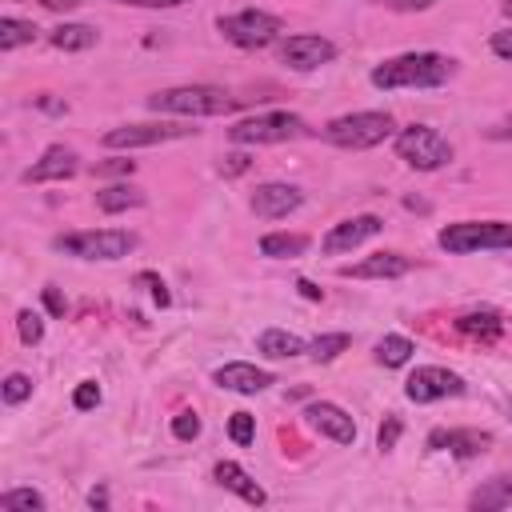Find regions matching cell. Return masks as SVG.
Masks as SVG:
<instances>
[{
  "instance_id": "6da1fadb",
  "label": "cell",
  "mask_w": 512,
  "mask_h": 512,
  "mask_svg": "<svg viewBox=\"0 0 512 512\" xmlns=\"http://www.w3.org/2000/svg\"><path fill=\"white\" fill-rule=\"evenodd\" d=\"M456 72V60L440 56V52H404V56H392L384 64L372 68V84L392 92V88H436V84H448Z\"/></svg>"
},
{
  "instance_id": "7a4b0ae2",
  "label": "cell",
  "mask_w": 512,
  "mask_h": 512,
  "mask_svg": "<svg viewBox=\"0 0 512 512\" xmlns=\"http://www.w3.org/2000/svg\"><path fill=\"white\" fill-rule=\"evenodd\" d=\"M148 108L164 112V116H220V112L236 108V96H228L224 88H212V84H180V88L152 92Z\"/></svg>"
},
{
  "instance_id": "3957f363",
  "label": "cell",
  "mask_w": 512,
  "mask_h": 512,
  "mask_svg": "<svg viewBox=\"0 0 512 512\" xmlns=\"http://www.w3.org/2000/svg\"><path fill=\"white\" fill-rule=\"evenodd\" d=\"M392 116L388 112H348V116H336V120H328L324 128H320V136L328 140V144H336V148H372V144H380V140H388L392 136Z\"/></svg>"
},
{
  "instance_id": "277c9868",
  "label": "cell",
  "mask_w": 512,
  "mask_h": 512,
  "mask_svg": "<svg viewBox=\"0 0 512 512\" xmlns=\"http://www.w3.org/2000/svg\"><path fill=\"white\" fill-rule=\"evenodd\" d=\"M436 244L452 256H468V252H484V248H512V224L504 220H460L440 228Z\"/></svg>"
},
{
  "instance_id": "5b68a950",
  "label": "cell",
  "mask_w": 512,
  "mask_h": 512,
  "mask_svg": "<svg viewBox=\"0 0 512 512\" xmlns=\"http://www.w3.org/2000/svg\"><path fill=\"white\" fill-rule=\"evenodd\" d=\"M56 252H68L76 260H120L136 248V232L124 228H100V232H64L52 240Z\"/></svg>"
},
{
  "instance_id": "8992f818",
  "label": "cell",
  "mask_w": 512,
  "mask_h": 512,
  "mask_svg": "<svg viewBox=\"0 0 512 512\" xmlns=\"http://www.w3.org/2000/svg\"><path fill=\"white\" fill-rule=\"evenodd\" d=\"M308 132L312 128L296 112H260V116H248L228 128L232 144H284V140H300Z\"/></svg>"
},
{
  "instance_id": "52a82bcc",
  "label": "cell",
  "mask_w": 512,
  "mask_h": 512,
  "mask_svg": "<svg viewBox=\"0 0 512 512\" xmlns=\"http://www.w3.org/2000/svg\"><path fill=\"white\" fill-rule=\"evenodd\" d=\"M396 156H400L404 164L420 168V172H436V168H444V164L452 160V144H448L436 128L412 124V128H404V132L396 136Z\"/></svg>"
},
{
  "instance_id": "ba28073f",
  "label": "cell",
  "mask_w": 512,
  "mask_h": 512,
  "mask_svg": "<svg viewBox=\"0 0 512 512\" xmlns=\"http://www.w3.org/2000/svg\"><path fill=\"white\" fill-rule=\"evenodd\" d=\"M216 28L224 32L228 44L236 48H264L280 36V16L272 12H260V8H244V12H232V16H216Z\"/></svg>"
},
{
  "instance_id": "9c48e42d",
  "label": "cell",
  "mask_w": 512,
  "mask_h": 512,
  "mask_svg": "<svg viewBox=\"0 0 512 512\" xmlns=\"http://www.w3.org/2000/svg\"><path fill=\"white\" fill-rule=\"evenodd\" d=\"M460 392H464V380H460L456 372H448V368H436V364L416 368V372L404 380V396H408L412 404H432V400L460 396Z\"/></svg>"
},
{
  "instance_id": "30bf717a",
  "label": "cell",
  "mask_w": 512,
  "mask_h": 512,
  "mask_svg": "<svg viewBox=\"0 0 512 512\" xmlns=\"http://www.w3.org/2000/svg\"><path fill=\"white\" fill-rule=\"evenodd\" d=\"M280 60L296 72H312L328 60H336V44L328 36H316V32H300V36H288L280 44Z\"/></svg>"
},
{
  "instance_id": "8fae6325",
  "label": "cell",
  "mask_w": 512,
  "mask_h": 512,
  "mask_svg": "<svg viewBox=\"0 0 512 512\" xmlns=\"http://www.w3.org/2000/svg\"><path fill=\"white\" fill-rule=\"evenodd\" d=\"M196 128H176V124H120L104 132V148H152L164 140H180Z\"/></svg>"
},
{
  "instance_id": "7c38bea8",
  "label": "cell",
  "mask_w": 512,
  "mask_h": 512,
  "mask_svg": "<svg viewBox=\"0 0 512 512\" xmlns=\"http://www.w3.org/2000/svg\"><path fill=\"white\" fill-rule=\"evenodd\" d=\"M380 228H384V224H380V216L364 212V216H352V220H340V224H332V228L324 232V244H320V248H324L328 256H340V252H352L356 244L372 240Z\"/></svg>"
},
{
  "instance_id": "4fadbf2b",
  "label": "cell",
  "mask_w": 512,
  "mask_h": 512,
  "mask_svg": "<svg viewBox=\"0 0 512 512\" xmlns=\"http://www.w3.org/2000/svg\"><path fill=\"white\" fill-rule=\"evenodd\" d=\"M300 204H304V192H300L296 184L268 180V184H260V188L252 192V212H256L260 220H280V216L296 212Z\"/></svg>"
},
{
  "instance_id": "5bb4252c",
  "label": "cell",
  "mask_w": 512,
  "mask_h": 512,
  "mask_svg": "<svg viewBox=\"0 0 512 512\" xmlns=\"http://www.w3.org/2000/svg\"><path fill=\"white\" fill-rule=\"evenodd\" d=\"M212 380H216L224 392H240V396H256V392H264L268 384H276L272 372H264V368H256V364H244V360L220 364V368L212 372Z\"/></svg>"
},
{
  "instance_id": "9a60e30c",
  "label": "cell",
  "mask_w": 512,
  "mask_h": 512,
  "mask_svg": "<svg viewBox=\"0 0 512 512\" xmlns=\"http://www.w3.org/2000/svg\"><path fill=\"white\" fill-rule=\"evenodd\" d=\"M304 416H308V424H312L316 432H324L328 440H336V444H356V424H352V416H348L340 404L316 400V404L304 408Z\"/></svg>"
},
{
  "instance_id": "2e32d148",
  "label": "cell",
  "mask_w": 512,
  "mask_h": 512,
  "mask_svg": "<svg viewBox=\"0 0 512 512\" xmlns=\"http://www.w3.org/2000/svg\"><path fill=\"white\" fill-rule=\"evenodd\" d=\"M76 152L72 148H64V144H52V148H44V156L24 172V180L28 184H48V180H68V176H76Z\"/></svg>"
},
{
  "instance_id": "e0dca14e",
  "label": "cell",
  "mask_w": 512,
  "mask_h": 512,
  "mask_svg": "<svg viewBox=\"0 0 512 512\" xmlns=\"http://www.w3.org/2000/svg\"><path fill=\"white\" fill-rule=\"evenodd\" d=\"M404 272H412V260L404 252H376V256H368L360 264L340 268V276H356V280H396Z\"/></svg>"
},
{
  "instance_id": "ac0fdd59",
  "label": "cell",
  "mask_w": 512,
  "mask_h": 512,
  "mask_svg": "<svg viewBox=\"0 0 512 512\" xmlns=\"http://www.w3.org/2000/svg\"><path fill=\"white\" fill-rule=\"evenodd\" d=\"M488 444H492V436L480 432V428H448V432H432V436H428V448H432V452H436V448H448L456 460H472V456H480Z\"/></svg>"
},
{
  "instance_id": "d6986e66",
  "label": "cell",
  "mask_w": 512,
  "mask_h": 512,
  "mask_svg": "<svg viewBox=\"0 0 512 512\" xmlns=\"http://www.w3.org/2000/svg\"><path fill=\"white\" fill-rule=\"evenodd\" d=\"M212 480L220 484V488H228V492H236L240 500H248V504H264L268 496H264V488L236 464V460H220L216 468H212Z\"/></svg>"
},
{
  "instance_id": "ffe728a7",
  "label": "cell",
  "mask_w": 512,
  "mask_h": 512,
  "mask_svg": "<svg viewBox=\"0 0 512 512\" xmlns=\"http://www.w3.org/2000/svg\"><path fill=\"white\" fill-rule=\"evenodd\" d=\"M468 504L472 508H504V504H512V472H504V476H492L488 484H480L472 496H468Z\"/></svg>"
},
{
  "instance_id": "44dd1931",
  "label": "cell",
  "mask_w": 512,
  "mask_h": 512,
  "mask_svg": "<svg viewBox=\"0 0 512 512\" xmlns=\"http://www.w3.org/2000/svg\"><path fill=\"white\" fill-rule=\"evenodd\" d=\"M256 348H260L264 356L284 360V356H300V352H304V340H300V336H292V332H284V328H268V332H260Z\"/></svg>"
},
{
  "instance_id": "7402d4cb",
  "label": "cell",
  "mask_w": 512,
  "mask_h": 512,
  "mask_svg": "<svg viewBox=\"0 0 512 512\" xmlns=\"http://www.w3.org/2000/svg\"><path fill=\"white\" fill-rule=\"evenodd\" d=\"M144 204V192L132 188V184H112L104 192H96V208L100 212H124V208H140Z\"/></svg>"
},
{
  "instance_id": "603a6c76",
  "label": "cell",
  "mask_w": 512,
  "mask_h": 512,
  "mask_svg": "<svg viewBox=\"0 0 512 512\" xmlns=\"http://www.w3.org/2000/svg\"><path fill=\"white\" fill-rule=\"evenodd\" d=\"M52 44H56L60 52H84V48L96 44V28H92V24H60V28L52 32Z\"/></svg>"
},
{
  "instance_id": "cb8c5ba5",
  "label": "cell",
  "mask_w": 512,
  "mask_h": 512,
  "mask_svg": "<svg viewBox=\"0 0 512 512\" xmlns=\"http://www.w3.org/2000/svg\"><path fill=\"white\" fill-rule=\"evenodd\" d=\"M304 248H308V236H300V232H268V236L260 240V252H264V256H272V260L300 256Z\"/></svg>"
},
{
  "instance_id": "d4e9b609",
  "label": "cell",
  "mask_w": 512,
  "mask_h": 512,
  "mask_svg": "<svg viewBox=\"0 0 512 512\" xmlns=\"http://www.w3.org/2000/svg\"><path fill=\"white\" fill-rule=\"evenodd\" d=\"M456 328H460L464 336L492 340V336H500V332H504V320H500L496 312H464V316L456 320Z\"/></svg>"
},
{
  "instance_id": "484cf974",
  "label": "cell",
  "mask_w": 512,
  "mask_h": 512,
  "mask_svg": "<svg viewBox=\"0 0 512 512\" xmlns=\"http://www.w3.org/2000/svg\"><path fill=\"white\" fill-rule=\"evenodd\" d=\"M36 32H40V28H36L32 20L4 16V20H0V52H12V48H20V44H32Z\"/></svg>"
},
{
  "instance_id": "4316f807",
  "label": "cell",
  "mask_w": 512,
  "mask_h": 512,
  "mask_svg": "<svg viewBox=\"0 0 512 512\" xmlns=\"http://www.w3.org/2000/svg\"><path fill=\"white\" fill-rule=\"evenodd\" d=\"M412 340L408 336H384L380 344H376V360L384 364V368H400V364H408L412 360Z\"/></svg>"
},
{
  "instance_id": "83f0119b",
  "label": "cell",
  "mask_w": 512,
  "mask_h": 512,
  "mask_svg": "<svg viewBox=\"0 0 512 512\" xmlns=\"http://www.w3.org/2000/svg\"><path fill=\"white\" fill-rule=\"evenodd\" d=\"M0 508L4 512H44V496L36 488H12L0 496Z\"/></svg>"
},
{
  "instance_id": "f1b7e54d",
  "label": "cell",
  "mask_w": 512,
  "mask_h": 512,
  "mask_svg": "<svg viewBox=\"0 0 512 512\" xmlns=\"http://www.w3.org/2000/svg\"><path fill=\"white\" fill-rule=\"evenodd\" d=\"M352 340H348V332H328V336H320V340H312V360H320V364H328V360H336L344 348H348Z\"/></svg>"
},
{
  "instance_id": "f546056e",
  "label": "cell",
  "mask_w": 512,
  "mask_h": 512,
  "mask_svg": "<svg viewBox=\"0 0 512 512\" xmlns=\"http://www.w3.org/2000/svg\"><path fill=\"white\" fill-rule=\"evenodd\" d=\"M16 332H20L24 344H40V340H44V320H40L32 308H24V312L16 316Z\"/></svg>"
},
{
  "instance_id": "4dcf8cb0",
  "label": "cell",
  "mask_w": 512,
  "mask_h": 512,
  "mask_svg": "<svg viewBox=\"0 0 512 512\" xmlns=\"http://www.w3.org/2000/svg\"><path fill=\"white\" fill-rule=\"evenodd\" d=\"M228 436L244 448V444H252V436H256V420L248 416V412H232V420H228Z\"/></svg>"
},
{
  "instance_id": "1f68e13d",
  "label": "cell",
  "mask_w": 512,
  "mask_h": 512,
  "mask_svg": "<svg viewBox=\"0 0 512 512\" xmlns=\"http://www.w3.org/2000/svg\"><path fill=\"white\" fill-rule=\"evenodd\" d=\"M32 396V380L24 376V372H12L8 380H4V400L8 404H20V400H28Z\"/></svg>"
},
{
  "instance_id": "d6a6232c",
  "label": "cell",
  "mask_w": 512,
  "mask_h": 512,
  "mask_svg": "<svg viewBox=\"0 0 512 512\" xmlns=\"http://www.w3.org/2000/svg\"><path fill=\"white\" fill-rule=\"evenodd\" d=\"M72 404H76L80 412L96 408V404H100V384H96V380H80V384H76V392H72Z\"/></svg>"
},
{
  "instance_id": "836d02e7",
  "label": "cell",
  "mask_w": 512,
  "mask_h": 512,
  "mask_svg": "<svg viewBox=\"0 0 512 512\" xmlns=\"http://www.w3.org/2000/svg\"><path fill=\"white\" fill-rule=\"evenodd\" d=\"M172 436H176V440H196V436H200V416H196V412L172 416Z\"/></svg>"
},
{
  "instance_id": "e575fe53",
  "label": "cell",
  "mask_w": 512,
  "mask_h": 512,
  "mask_svg": "<svg viewBox=\"0 0 512 512\" xmlns=\"http://www.w3.org/2000/svg\"><path fill=\"white\" fill-rule=\"evenodd\" d=\"M400 432H404V424H400V416H384V424H380V432H376V444L388 452V448H396V440H400Z\"/></svg>"
},
{
  "instance_id": "d590c367",
  "label": "cell",
  "mask_w": 512,
  "mask_h": 512,
  "mask_svg": "<svg viewBox=\"0 0 512 512\" xmlns=\"http://www.w3.org/2000/svg\"><path fill=\"white\" fill-rule=\"evenodd\" d=\"M136 284H144V288L152 292V300H156L160 308H164V304L172 300V296H168V288H164V280H160L156 272H140V276H136Z\"/></svg>"
},
{
  "instance_id": "8d00e7d4",
  "label": "cell",
  "mask_w": 512,
  "mask_h": 512,
  "mask_svg": "<svg viewBox=\"0 0 512 512\" xmlns=\"http://www.w3.org/2000/svg\"><path fill=\"white\" fill-rule=\"evenodd\" d=\"M488 48H492L500 60H512V28H504V32H492Z\"/></svg>"
},
{
  "instance_id": "74e56055",
  "label": "cell",
  "mask_w": 512,
  "mask_h": 512,
  "mask_svg": "<svg viewBox=\"0 0 512 512\" xmlns=\"http://www.w3.org/2000/svg\"><path fill=\"white\" fill-rule=\"evenodd\" d=\"M372 4H384V8H396V12H424L436 0H372Z\"/></svg>"
},
{
  "instance_id": "f35d334b",
  "label": "cell",
  "mask_w": 512,
  "mask_h": 512,
  "mask_svg": "<svg viewBox=\"0 0 512 512\" xmlns=\"http://www.w3.org/2000/svg\"><path fill=\"white\" fill-rule=\"evenodd\" d=\"M116 4H132V8H176V4H188V0H116Z\"/></svg>"
},
{
  "instance_id": "ab89813d",
  "label": "cell",
  "mask_w": 512,
  "mask_h": 512,
  "mask_svg": "<svg viewBox=\"0 0 512 512\" xmlns=\"http://www.w3.org/2000/svg\"><path fill=\"white\" fill-rule=\"evenodd\" d=\"M44 304H48L52 316H64V296H60L56 288H44Z\"/></svg>"
},
{
  "instance_id": "60d3db41",
  "label": "cell",
  "mask_w": 512,
  "mask_h": 512,
  "mask_svg": "<svg viewBox=\"0 0 512 512\" xmlns=\"http://www.w3.org/2000/svg\"><path fill=\"white\" fill-rule=\"evenodd\" d=\"M132 168H136L132 160H108V164H96L100 176H108V172H132Z\"/></svg>"
},
{
  "instance_id": "b9f144b4",
  "label": "cell",
  "mask_w": 512,
  "mask_h": 512,
  "mask_svg": "<svg viewBox=\"0 0 512 512\" xmlns=\"http://www.w3.org/2000/svg\"><path fill=\"white\" fill-rule=\"evenodd\" d=\"M244 168H248V156H240V152L228 156V164H220V172H228V176H236V172H244Z\"/></svg>"
},
{
  "instance_id": "7bdbcfd3",
  "label": "cell",
  "mask_w": 512,
  "mask_h": 512,
  "mask_svg": "<svg viewBox=\"0 0 512 512\" xmlns=\"http://www.w3.org/2000/svg\"><path fill=\"white\" fill-rule=\"evenodd\" d=\"M488 136H492V140H512V116H508V120H500L496 128H488Z\"/></svg>"
},
{
  "instance_id": "ee69618b",
  "label": "cell",
  "mask_w": 512,
  "mask_h": 512,
  "mask_svg": "<svg viewBox=\"0 0 512 512\" xmlns=\"http://www.w3.org/2000/svg\"><path fill=\"white\" fill-rule=\"evenodd\" d=\"M296 288H300V296H304V300H320V296H324V292H320L312 280H296Z\"/></svg>"
},
{
  "instance_id": "f6af8a7d",
  "label": "cell",
  "mask_w": 512,
  "mask_h": 512,
  "mask_svg": "<svg viewBox=\"0 0 512 512\" xmlns=\"http://www.w3.org/2000/svg\"><path fill=\"white\" fill-rule=\"evenodd\" d=\"M48 12H68V8H76V4H84V0H40Z\"/></svg>"
},
{
  "instance_id": "bcb514c9",
  "label": "cell",
  "mask_w": 512,
  "mask_h": 512,
  "mask_svg": "<svg viewBox=\"0 0 512 512\" xmlns=\"http://www.w3.org/2000/svg\"><path fill=\"white\" fill-rule=\"evenodd\" d=\"M88 504H92V508H104V504H108V492H104V488H92V492H88Z\"/></svg>"
},
{
  "instance_id": "7dc6e473",
  "label": "cell",
  "mask_w": 512,
  "mask_h": 512,
  "mask_svg": "<svg viewBox=\"0 0 512 512\" xmlns=\"http://www.w3.org/2000/svg\"><path fill=\"white\" fill-rule=\"evenodd\" d=\"M36 104H40V108H44V112H64V104H56V100H48V96H40V100H36Z\"/></svg>"
},
{
  "instance_id": "c3c4849f",
  "label": "cell",
  "mask_w": 512,
  "mask_h": 512,
  "mask_svg": "<svg viewBox=\"0 0 512 512\" xmlns=\"http://www.w3.org/2000/svg\"><path fill=\"white\" fill-rule=\"evenodd\" d=\"M500 12H504V16L512 20V0H500Z\"/></svg>"
}]
</instances>
